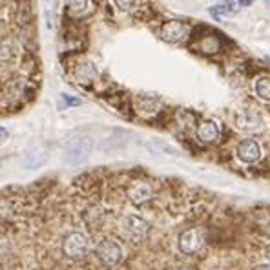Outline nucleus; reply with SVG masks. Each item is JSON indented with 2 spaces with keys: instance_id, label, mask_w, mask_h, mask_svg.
Segmentation results:
<instances>
[{
  "instance_id": "obj_28",
  "label": "nucleus",
  "mask_w": 270,
  "mask_h": 270,
  "mask_svg": "<svg viewBox=\"0 0 270 270\" xmlns=\"http://www.w3.org/2000/svg\"><path fill=\"white\" fill-rule=\"evenodd\" d=\"M223 4H228L230 6V4H232V0H223Z\"/></svg>"
},
{
  "instance_id": "obj_13",
  "label": "nucleus",
  "mask_w": 270,
  "mask_h": 270,
  "mask_svg": "<svg viewBox=\"0 0 270 270\" xmlns=\"http://www.w3.org/2000/svg\"><path fill=\"white\" fill-rule=\"evenodd\" d=\"M84 221L92 230L101 228L106 221V212L102 210L101 206H90L86 212H84Z\"/></svg>"
},
{
  "instance_id": "obj_17",
  "label": "nucleus",
  "mask_w": 270,
  "mask_h": 270,
  "mask_svg": "<svg viewBox=\"0 0 270 270\" xmlns=\"http://www.w3.org/2000/svg\"><path fill=\"white\" fill-rule=\"evenodd\" d=\"M238 124H239V128H243V130L256 128L257 124H259V115H257L256 111H245L243 115H239Z\"/></svg>"
},
{
  "instance_id": "obj_10",
  "label": "nucleus",
  "mask_w": 270,
  "mask_h": 270,
  "mask_svg": "<svg viewBox=\"0 0 270 270\" xmlns=\"http://www.w3.org/2000/svg\"><path fill=\"white\" fill-rule=\"evenodd\" d=\"M73 79L83 86H90L97 79V68L93 66V62H81V64L75 66Z\"/></svg>"
},
{
  "instance_id": "obj_23",
  "label": "nucleus",
  "mask_w": 270,
  "mask_h": 270,
  "mask_svg": "<svg viewBox=\"0 0 270 270\" xmlns=\"http://www.w3.org/2000/svg\"><path fill=\"white\" fill-rule=\"evenodd\" d=\"M11 57H13V51H11V48L8 46V44H4V46L0 48V60H11Z\"/></svg>"
},
{
  "instance_id": "obj_4",
  "label": "nucleus",
  "mask_w": 270,
  "mask_h": 270,
  "mask_svg": "<svg viewBox=\"0 0 270 270\" xmlns=\"http://www.w3.org/2000/svg\"><path fill=\"white\" fill-rule=\"evenodd\" d=\"M62 254L71 261H81L90 254V239L83 232H69L62 241Z\"/></svg>"
},
{
  "instance_id": "obj_6",
  "label": "nucleus",
  "mask_w": 270,
  "mask_h": 270,
  "mask_svg": "<svg viewBox=\"0 0 270 270\" xmlns=\"http://www.w3.org/2000/svg\"><path fill=\"white\" fill-rule=\"evenodd\" d=\"M188 26L181 20H168L166 24H163L161 28V38L168 44H179L188 37Z\"/></svg>"
},
{
  "instance_id": "obj_3",
  "label": "nucleus",
  "mask_w": 270,
  "mask_h": 270,
  "mask_svg": "<svg viewBox=\"0 0 270 270\" xmlns=\"http://www.w3.org/2000/svg\"><path fill=\"white\" fill-rule=\"evenodd\" d=\"M95 256L106 268H115V266L121 265V261H123L124 248L117 239L104 238V239H101V241H97Z\"/></svg>"
},
{
  "instance_id": "obj_24",
  "label": "nucleus",
  "mask_w": 270,
  "mask_h": 270,
  "mask_svg": "<svg viewBox=\"0 0 270 270\" xmlns=\"http://www.w3.org/2000/svg\"><path fill=\"white\" fill-rule=\"evenodd\" d=\"M8 137H10V132H8L4 126H0V144H4V142L8 141Z\"/></svg>"
},
{
  "instance_id": "obj_12",
  "label": "nucleus",
  "mask_w": 270,
  "mask_h": 270,
  "mask_svg": "<svg viewBox=\"0 0 270 270\" xmlns=\"http://www.w3.org/2000/svg\"><path fill=\"white\" fill-rule=\"evenodd\" d=\"M197 137L199 141L205 142V144H210V142H215L217 137H219V128L214 121H201L199 126H197Z\"/></svg>"
},
{
  "instance_id": "obj_5",
  "label": "nucleus",
  "mask_w": 270,
  "mask_h": 270,
  "mask_svg": "<svg viewBox=\"0 0 270 270\" xmlns=\"http://www.w3.org/2000/svg\"><path fill=\"white\" fill-rule=\"evenodd\" d=\"M205 241H206L205 230L201 226H192V228L184 230L179 236V241H177L179 252L184 254V256H194V254H197V252L205 247Z\"/></svg>"
},
{
  "instance_id": "obj_7",
  "label": "nucleus",
  "mask_w": 270,
  "mask_h": 270,
  "mask_svg": "<svg viewBox=\"0 0 270 270\" xmlns=\"http://www.w3.org/2000/svg\"><path fill=\"white\" fill-rule=\"evenodd\" d=\"M126 196L133 205H144L153 197V186L148 181H133L128 188H126Z\"/></svg>"
},
{
  "instance_id": "obj_25",
  "label": "nucleus",
  "mask_w": 270,
  "mask_h": 270,
  "mask_svg": "<svg viewBox=\"0 0 270 270\" xmlns=\"http://www.w3.org/2000/svg\"><path fill=\"white\" fill-rule=\"evenodd\" d=\"M238 2H239L241 6H250L252 2H254V0H238Z\"/></svg>"
},
{
  "instance_id": "obj_15",
  "label": "nucleus",
  "mask_w": 270,
  "mask_h": 270,
  "mask_svg": "<svg viewBox=\"0 0 270 270\" xmlns=\"http://www.w3.org/2000/svg\"><path fill=\"white\" fill-rule=\"evenodd\" d=\"M44 163H46V153H44V151H41V150L28 151V153L24 156V161H22L24 168H28V170L41 168Z\"/></svg>"
},
{
  "instance_id": "obj_16",
  "label": "nucleus",
  "mask_w": 270,
  "mask_h": 270,
  "mask_svg": "<svg viewBox=\"0 0 270 270\" xmlns=\"http://www.w3.org/2000/svg\"><path fill=\"white\" fill-rule=\"evenodd\" d=\"M13 256V241L6 232L0 230V261H8Z\"/></svg>"
},
{
  "instance_id": "obj_14",
  "label": "nucleus",
  "mask_w": 270,
  "mask_h": 270,
  "mask_svg": "<svg viewBox=\"0 0 270 270\" xmlns=\"http://www.w3.org/2000/svg\"><path fill=\"white\" fill-rule=\"evenodd\" d=\"M197 48H199V51H201V53H205V55H215V53L219 51V48H221V41L215 37V35L208 33V35H205V37L199 41Z\"/></svg>"
},
{
  "instance_id": "obj_29",
  "label": "nucleus",
  "mask_w": 270,
  "mask_h": 270,
  "mask_svg": "<svg viewBox=\"0 0 270 270\" xmlns=\"http://www.w3.org/2000/svg\"><path fill=\"white\" fill-rule=\"evenodd\" d=\"M179 270H188V268H179Z\"/></svg>"
},
{
  "instance_id": "obj_2",
  "label": "nucleus",
  "mask_w": 270,
  "mask_h": 270,
  "mask_svg": "<svg viewBox=\"0 0 270 270\" xmlns=\"http://www.w3.org/2000/svg\"><path fill=\"white\" fill-rule=\"evenodd\" d=\"M92 150H93L92 139L86 137V135H77V137H71L66 141L64 150H62V159H64L66 165L77 166L90 157Z\"/></svg>"
},
{
  "instance_id": "obj_11",
  "label": "nucleus",
  "mask_w": 270,
  "mask_h": 270,
  "mask_svg": "<svg viewBox=\"0 0 270 270\" xmlns=\"http://www.w3.org/2000/svg\"><path fill=\"white\" fill-rule=\"evenodd\" d=\"M26 95H28V84L24 83V81H15V83L8 84L4 90V99L10 104H17Z\"/></svg>"
},
{
  "instance_id": "obj_22",
  "label": "nucleus",
  "mask_w": 270,
  "mask_h": 270,
  "mask_svg": "<svg viewBox=\"0 0 270 270\" xmlns=\"http://www.w3.org/2000/svg\"><path fill=\"white\" fill-rule=\"evenodd\" d=\"M60 99H62V101L66 102V106H81L83 104V101H81V99H79V97H71V95H62L60 97Z\"/></svg>"
},
{
  "instance_id": "obj_26",
  "label": "nucleus",
  "mask_w": 270,
  "mask_h": 270,
  "mask_svg": "<svg viewBox=\"0 0 270 270\" xmlns=\"http://www.w3.org/2000/svg\"><path fill=\"white\" fill-rule=\"evenodd\" d=\"M256 270H270V266H266V265H263V266H257Z\"/></svg>"
},
{
  "instance_id": "obj_27",
  "label": "nucleus",
  "mask_w": 270,
  "mask_h": 270,
  "mask_svg": "<svg viewBox=\"0 0 270 270\" xmlns=\"http://www.w3.org/2000/svg\"><path fill=\"white\" fill-rule=\"evenodd\" d=\"M266 261H268V263H270V247L266 248Z\"/></svg>"
},
{
  "instance_id": "obj_18",
  "label": "nucleus",
  "mask_w": 270,
  "mask_h": 270,
  "mask_svg": "<svg viewBox=\"0 0 270 270\" xmlns=\"http://www.w3.org/2000/svg\"><path fill=\"white\" fill-rule=\"evenodd\" d=\"M256 93L261 101L270 102V77L265 75V77H259L256 81Z\"/></svg>"
},
{
  "instance_id": "obj_21",
  "label": "nucleus",
  "mask_w": 270,
  "mask_h": 270,
  "mask_svg": "<svg viewBox=\"0 0 270 270\" xmlns=\"http://www.w3.org/2000/svg\"><path fill=\"white\" fill-rule=\"evenodd\" d=\"M232 13L234 11L230 10V8H224V6H215V8H212L210 10V15L217 20L224 19V17H228V15H232Z\"/></svg>"
},
{
  "instance_id": "obj_19",
  "label": "nucleus",
  "mask_w": 270,
  "mask_h": 270,
  "mask_svg": "<svg viewBox=\"0 0 270 270\" xmlns=\"http://www.w3.org/2000/svg\"><path fill=\"white\" fill-rule=\"evenodd\" d=\"M66 6L73 15H84L90 8V0H66Z\"/></svg>"
},
{
  "instance_id": "obj_20",
  "label": "nucleus",
  "mask_w": 270,
  "mask_h": 270,
  "mask_svg": "<svg viewBox=\"0 0 270 270\" xmlns=\"http://www.w3.org/2000/svg\"><path fill=\"white\" fill-rule=\"evenodd\" d=\"M142 0H113V4L124 13H135L141 8Z\"/></svg>"
},
{
  "instance_id": "obj_8",
  "label": "nucleus",
  "mask_w": 270,
  "mask_h": 270,
  "mask_svg": "<svg viewBox=\"0 0 270 270\" xmlns=\"http://www.w3.org/2000/svg\"><path fill=\"white\" fill-rule=\"evenodd\" d=\"M238 157L243 163H247V165H252V163L259 161V157H261L259 142L254 141V139H245V141H241L238 144Z\"/></svg>"
},
{
  "instance_id": "obj_1",
  "label": "nucleus",
  "mask_w": 270,
  "mask_h": 270,
  "mask_svg": "<svg viewBox=\"0 0 270 270\" xmlns=\"http://www.w3.org/2000/svg\"><path fill=\"white\" fill-rule=\"evenodd\" d=\"M150 223L144 217L137 214H126L124 217H121L119 221V232L126 241L130 243H142L146 241V238L150 236Z\"/></svg>"
},
{
  "instance_id": "obj_30",
  "label": "nucleus",
  "mask_w": 270,
  "mask_h": 270,
  "mask_svg": "<svg viewBox=\"0 0 270 270\" xmlns=\"http://www.w3.org/2000/svg\"><path fill=\"white\" fill-rule=\"evenodd\" d=\"M265 2H270V0H265Z\"/></svg>"
},
{
  "instance_id": "obj_9",
  "label": "nucleus",
  "mask_w": 270,
  "mask_h": 270,
  "mask_svg": "<svg viewBox=\"0 0 270 270\" xmlns=\"http://www.w3.org/2000/svg\"><path fill=\"white\" fill-rule=\"evenodd\" d=\"M135 111H137L141 117H153L157 111L161 110V102L153 97H148V95H139L135 97Z\"/></svg>"
}]
</instances>
